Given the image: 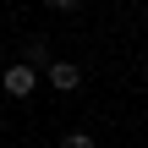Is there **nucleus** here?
I'll return each instance as SVG.
<instances>
[{
  "instance_id": "obj_1",
  "label": "nucleus",
  "mask_w": 148,
  "mask_h": 148,
  "mask_svg": "<svg viewBox=\"0 0 148 148\" xmlns=\"http://www.w3.org/2000/svg\"><path fill=\"white\" fill-rule=\"evenodd\" d=\"M0 88H5V93H11V99H27V93H33V88H38V71H33V66H22V60H16V66H5V77H0Z\"/></svg>"
},
{
  "instance_id": "obj_2",
  "label": "nucleus",
  "mask_w": 148,
  "mask_h": 148,
  "mask_svg": "<svg viewBox=\"0 0 148 148\" xmlns=\"http://www.w3.org/2000/svg\"><path fill=\"white\" fill-rule=\"evenodd\" d=\"M44 71H49V88H60V93H71L82 82V66H71V60H49Z\"/></svg>"
},
{
  "instance_id": "obj_3",
  "label": "nucleus",
  "mask_w": 148,
  "mask_h": 148,
  "mask_svg": "<svg viewBox=\"0 0 148 148\" xmlns=\"http://www.w3.org/2000/svg\"><path fill=\"white\" fill-rule=\"evenodd\" d=\"M49 60H55V55H49V44H44V38L22 44V66H33V71H38V66H49Z\"/></svg>"
},
{
  "instance_id": "obj_4",
  "label": "nucleus",
  "mask_w": 148,
  "mask_h": 148,
  "mask_svg": "<svg viewBox=\"0 0 148 148\" xmlns=\"http://www.w3.org/2000/svg\"><path fill=\"white\" fill-rule=\"evenodd\" d=\"M60 148H93V137H88V132H66V137H60Z\"/></svg>"
},
{
  "instance_id": "obj_5",
  "label": "nucleus",
  "mask_w": 148,
  "mask_h": 148,
  "mask_svg": "<svg viewBox=\"0 0 148 148\" xmlns=\"http://www.w3.org/2000/svg\"><path fill=\"white\" fill-rule=\"evenodd\" d=\"M44 5H55V11H71V5H77V0H44Z\"/></svg>"
}]
</instances>
